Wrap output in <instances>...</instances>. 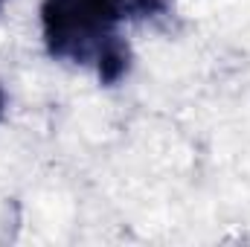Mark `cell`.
Masks as SVG:
<instances>
[{"mask_svg":"<svg viewBox=\"0 0 250 247\" xmlns=\"http://www.w3.org/2000/svg\"><path fill=\"white\" fill-rule=\"evenodd\" d=\"M3 111H6V96H3V90H0V117H3Z\"/></svg>","mask_w":250,"mask_h":247,"instance_id":"obj_2","label":"cell"},{"mask_svg":"<svg viewBox=\"0 0 250 247\" xmlns=\"http://www.w3.org/2000/svg\"><path fill=\"white\" fill-rule=\"evenodd\" d=\"M0 3H3V0H0Z\"/></svg>","mask_w":250,"mask_h":247,"instance_id":"obj_3","label":"cell"},{"mask_svg":"<svg viewBox=\"0 0 250 247\" xmlns=\"http://www.w3.org/2000/svg\"><path fill=\"white\" fill-rule=\"evenodd\" d=\"M131 18V0H44L41 32L53 59L73 64H99L123 41L117 26Z\"/></svg>","mask_w":250,"mask_h":247,"instance_id":"obj_1","label":"cell"}]
</instances>
